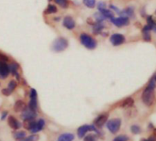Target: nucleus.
Returning <instances> with one entry per match:
<instances>
[{"label":"nucleus","instance_id":"f257e3e1","mask_svg":"<svg viewBox=\"0 0 156 141\" xmlns=\"http://www.w3.org/2000/svg\"><path fill=\"white\" fill-rule=\"evenodd\" d=\"M154 88H155V81L153 79H152L148 83L147 87H146L145 90L143 91L142 95H141L142 102L147 106H151L154 102V99H155Z\"/></svg>","mask_w":156,"mask_h":141},{"label":"nucleus","instance_id":"f03ea898","mask_svg":"<svg viewBox=\"0 0 156 141\" xmlns=\"http://www.w3.org/2000/svg\"><path fill=\"white\" fill-rule=\"evenodd\" d=\"M80 41L81 43L89 50H93L97 47V41L91 36H89L86 33L80 35Z\"/></svg>","mask_w":156,"mask_h":141},{"label":"nucleus","instance_id":"7ed1b4c3","mask_svg":"<svg viewBox=\"0 0 156 141\" xmlns=\"http://www.w3.org/2000/svg\"><path fill=\"white\" fill-rule=\"evenodd\" d=\"M121 126V120L120 118H114L107 121V128L112 134H116L119 132Z\"/></svg>","mask_w":156,"mask_h":141},{"label":"nucleus","instance_id":"20e7f679","mask_svg":"<svg viewBox=\"0 0 156 141\" xmlns=\"http://www.w3.org/2000/svg\"><path fill=\"white\" fill-rule=\"evenodd\" d=\"M68 46V41L67 40H65L64 38H58L57 40H55L53 44V50L54 51H57V52H60V51L64 50Z\"/></svg>","mask_w":156,"mask_h":141},{"label":"nucleus","instance_id":"39448f33","mask_svg":"<svg viewBox=\"0 0 156 141\" xmlns=\"http://www.w3.org/2000/svg\"><path fill=\"white\" fill-rule=\"evenodd\" d=\"M88 131H95L96 133L97 134H100L98 132L97 128H96L95 126H89V125H84V126H81L80 128L77 129V135H78V138H82L84 137V135H86Z\"/></svg>","mask_w":156,"mask_h":141},{"label":"nucleus","instance_id":"423d86ee","mask_svg":"<svg viewBox=\"0 0 156 141\" xmlns=\"http://www.w3.org/2000/svg\"><path fill=\"white\" fill-rule=\"evenodd\" d=\"M108 118V114L105 113V114H102L100 115H98L94 121V126H96L97 128H101L102 126L107 123Z\"/></svg>","mask_w":156,"mask_h":141},{"label":"nucleus","instance_id":"0eeeda50","mask_svg":"<svg viewBox=\"0 0 156 141\" xmlns=\"http://www.w3.org/2000/svg\"><path fill=\"white\" fill-rule=\"evenodd\" d=\"M111 22L114 25H116L117 27H122V26H126L130 23L129 21V17H112L110 18Z\"/></svg>","mask_w":156,"mask_h":141},{"label":"nucleus","instance_id":"6e6552de","mask_svg":"<svg viewBox=\"0 0 156 141\" xmlns=\"http://www.w3.org/2000/svg\"><path fill=\"white\" fill-rule=\"evenodd\" d=\"M110 41L114 46H119V45H121L122 43H124L125 42V37L121 34H119V33L113 34L110 37Z\"/></svg>","mask_w":156,"mask_h":141},{"label":"nucleus","instance_id":"1a4fd4ad","mask_svg":"<svg viewBox=\"0 0 156 141\" xmlns=\"http://www.w3.org/2000/svg\"><path fill=\"white\" fill-rule=\"evenodd\" d=\"M10 73L9 66L5 62H0V78L6 79Z\"/></svg>","mask_w":156,"mask_h":141},{"label":"nucleus","instance_id":"9d476101","mask_svg":"<svg viewBox=\"0 0 156 141\" xmlns=\"http://www.w3.org/2000/svg\"><path fill=\"white\" fill-rule=\"evenodd\" d=\"M44 126H45V121H44V119L41 118V119H39V120L36 122L35 126H34V128H33L30 131H31L32 133H38V132H40V131H41L42 129H43Z\"/></svg>","mask_w":156,"mask_h":141},{"label":"nucleus","instance_id":"9b49d317","mask_svg":"<svg viewBox=\"0 0 156 141\" xmlns=\"http://www.w3.org/2000/svg\"><path fill=\"white\" fill-rule=\"evenodd\" d=\"M7 122H8L9 126H10V128H11L12 129H18V128H20V126H21V125H20V122H18L13 115L8 116V120H7Z\"/></svg>","mask_w":156,"mask_h":141},{"label":"nucleus","instance_id":"f8f14e48","mask_svg":"<svg viewBox=\"0 0 156 141\" xmlns=\"http://www.w3.org/2000/svg\"><path fill=\"white\" fill-rule=\"evenodd\" d=\"M63 26L68 30H73L75 28V22L71 17H65L63 19Z\"/></svg>","mask_w":156,"mask_h":141},{"label":"nucleus","instance_id":"ddd939ff","mask_svg":"<svg viewBox=\"0 0 156 141\" xmlns=\"http://www.w3.org/2000/svg\"><path fill=\"white\" fill-rule=\"evenodd\" d=\"M26 109H27V105L25 103L21 100L17 101L15 103V105H14V111H16V112H23Z\"/></svg>","mask_w":156,"mask_h":141},{"label":"nucleus","instance_id":"4468645a","mask_svg":"<svg viewBox=\"0 0 156 141\" xmlns=\"http://www.w3.org/2000/svg\"><path fill=\"white\" fill-rule=\"evenodd\" d=\"M36 117V112L34 111H31L30 109V110H25L23 111V113L21 114V118L24 119H34Z\"/></svg>","mask_w":156,"mask_h":141},{"label":"nucleus","instance_id":"2eb2a0df","mask_svg":"<svg viewBox=\"0 0 156 141\" xmlns=\"http://www.w3.org/2000/svg\"><path fill=\"white\" fill-rule=\"evenodd\" d=\"M36 122L34 119H24V122H23V126L27 129V130H31L36 125Z\"/></svg>","mask_w":156,"mask_h":141},{"label":"nucleus","instance_id":"dca6fc26","mask_svg":"<svg viewBox=\"0 0 156 141\" xmlns=\"http://www.w3.org/2000/svg\"><path fill=\"white\" fill-rule=\"evenodd\" d=\"M74 139V135L71 133H65L59 136L58 141H73Z\"/></svg>","mask_w":156,"mask_h":141},{"label":"nucleus","instance_id":"f3484780","mask_svg":"<svg viewBox=\"0 0 156 141\" xmlns=\"http://www.w3.org/2000/svg\"><path fill=\"white\" fill-rule=\"evenodd\" d=\"M134 104V101L131 97H128L120 104V107L122 108H127V107H131Z\"/></svg>","mask_w":156,"mask_h":141},{"label":"nucleus","instance_id":"a211bd4d","mask_svg":"<svg viewBox=\"0 0 156 141\" xmlns=\"http://www.w3.org/2000/svg\"><path fill=\"white\" fill-rule=\"evenodd\" d=\"M30 100L29 103V108L31 111L36 112L38 108V103H37V97H30Z\"/></svg>","mask_w":156,"mask_h":141},{"label":"nucleus","instance_id":"6ab92c4d","mask_svg":"<svg viewBox=\"0 0 156 141\" xmlns=\"http://www.w3.org/2000/svg\"><path fill=\"white\" fill-rule=\"evenodd\" d=\"M120 14L121 17H132L134 16V13H133V9L131 7H129V8H126L125 10H123L122 12H119Z\"/></svg>","mask_w":156,"mask_h":141},{"label":"nucleus","instance_id":"aec40b11","mask_svg":"<svg viewBox=\"0 0 156 141\" xmlns=\"http://www.w3.org/2000/svg\"><path fill=\"white\" fill-rule=\"evenodd\" d=\"M18 65L17 63H12L10 66H9V70H10V72L12 73L13 75H16L18 79H20V75L18 73Z\"/></svg>","mask_w":156,"mask_h":141},{"label":"nucleus","instance_id":"412c9836","mask_svg":"<svg viewBox=\"0 0 156 141\" xmlns=\"http://www.w3.org/2000/svg\"><path fill=\"white\" fill-rule=\"evenodd\" d=\"M26 132L25 131H17V132H15L13 134V137L15 139L17 140H20V139H22V138H26Z\"/></svg>","mask_w":156,"mask_h":141},{"label":"nucleus","instance_id":"4be33fe9","mask_svg":"<svg viewBox=\"0 0 156 141\" xmlns=\"http://www.w3.org/2000/svg\"><path fill=\"white\" fill-rule=\"evenodd\" d=\"M99 11H100V13H101L102 15L105 17L106 18H112V17H114V15H113V13H112L110 10H107V9H106V8L101 9V10H99Z\"/></svg>","mask_w":156,"mask_h":141},{"label":"nucleus","instance_id":"5701e85b","mask_svg":"<svg viewBox=\"0 0 156 141\" xmlns=\"http://www.w3.org/2000/svg\"><path fill=\"white\" fill-rule=\"evenodd\" d=\"M45 14H53V13H56L57 12V8H56V7L54 6V5H49L48 7H47V9L44 11Z\"/></svg>","mask_w":156,"mask_h":141},{"label":"nucleus","instance_id":"b1692460","mask_svg":"<svg viewBox=\"0 0 156 141\" xmlns=\"http://www.w3.org/2000/svg\"><path fill=\"white\" fill-rule=\"evenodd\" d=\"M38 139H39V136L38 135H31L30 137H26V138L20 139L18 141H37Z\"/></svg>","mask_w":156,"mask_h":141},{"label":"nucleus","instance_id":"393cba45","mask_svg":"<svg viewBox=\"0 0 156 141\" xmlns=\"http://www.w3.org/2000/svg\"><path fill=\"white\" fill-rule=\"evenodd\" d=\"M54 1L56 4L59 5V6L63 8H66L68 7V4H69L68 0H54Z\"/></svg>","mask_w":156,"mask_h":141},{"label":"nucleus","instance_id":"a878e982","mask_svg":"<svg viewBox=\"0 0 156 141\" xmlns=\"http://www.w3.org/2000/svg\"><path fill=\"white\" fill-rule=\"evenodd\" d=\"M104 29V26L101 24V23H96V24L94 25V32L95 33H99L102 30Z\"/></svg>","mask_w":156,"mask_h":141},{"label":"nucleus","instance_id":"bb28decb","mask_svg":"<svg viewBox=\"0 0 156 141\" xmlns=\"http://www.w3.org/2000/svg\"><path fill=\"white\" fill-rule=\"evenodd\" d=\"M84 4L89 8H93L96 6V0H84Z\"/></svg>","mask_w":156,"mask_h":141},{"label":"nucleus","instance_id":"cd10ccee","mask_svg":"<svg viewBox=\"0 0 156 141\" xmlns=\"http://www.w3.org/2000/svg\"><path fill=\"white\" fill-rule=\"evenodd\" d=\"M84 141H97V136L94 134L87 135L86 137H84Z\"/></svg>","mask_w":156,"mask_h":141},{"label":"nucleus","instance_id":"c85d7f7f","mask_svg":"<svg viewBox=\"0 0 156 141\" xmlns=\"http://www.w3.org/2000/svg\"><path fill=\"white\" fill-rule=\"evenodd\" d=\"M95 17H96V20H97V23H101V22L106 18L100 12L97 13V14H95Z\"/></svg>","mask_w":156,"mask_h":141},{"label":"nucleus","instance_id":"c756f323","mask_svg":"<svg viewBox=\"0 0 156 141\" xmlns=\"http://www.w3.org/2000/svg\"><path fill=\"white\" fill-rule=\"evenodd\" d=\"M142 35H143V39L146 41H150L151 40V34H150V30H142Z\"/></svg>","mask_w":156,"mask_h":141},{"label":"nucleus","instance_id":"7c9ffc66","mask_svg":"<svg viewBox=\"0 0 156 141\" xmlns=\"http://www.w3.org/2000/svg\"><path fill=\"white\" fill-rule=\"evenodd\" d=\"M128 140H129V138L125 135H120L113 139V141H128Z\"/></svg>","mask_w":156,"mask_h":141},{"label":"nucleus","instance_id":"2f4dec72","mask_svg":"<svg viewBox=\"0 0 156 141\" xmlns=\"http://www.w3.org/2000/svg\"><path fill=\"white\" fill-rule=\"evenodd\" d=\"M130 130H131V132L133 134H135V135L140 134V131H141V129H140V128L139 126H132L130 128Z\"/></svg>","mask_w":156,"mask_h":141},{"label":"nucleus","instance_id":"473e14b6","mask_svg":"<svg viewBox=\"0 0 156 141\" xmlns=\"http://www.w3.org/2000/svg\"><path fill=\"white\" fill-rule=\"evenodd\" d=\"M16 87H17V83H16L15 81H10V82H9L7 88H8L11 92H13L14 90H15Z\"/></svg>","mask_w":156,"mask_h":141},{"label":"nucleus","instance_id":"72a5a7b5","mask_svg":"<svg viewBox=\"0 0 156 141\" xmlns=\"http://www.w3.org/2000/svg\"><path fill=\"white\" fill-rule=\"evenodd\" d=\"M7 60H8V58L7 57V56L0 52V62H7Z\"/></svg>","mask_w":156,"mask_h":141},{"label":"nucleus","instance_id":"f704fd0d","mask_svg":"<svg viewBox=\"0 0 156 141\" xmlns=\"http://www.w3.org/2000/svg\"><path fill=\"white\" fill-rule=\"evenodd\" d=\"M2 93H3V95H7V96H8L9 95H10V93H12L10 90H9L8 88H5V89H3L2 90Z\"/></svg>","mask_w":156,"mask_h":141},{"label":"nucleus","instance_id":"c9c22d12","mask_svg":"<svg viewBox=\"0 0 156 141\" xmlns=\"http://www.w3.org/2000/svg\"><path fill=\"white\" fill-rule=\"evenodd\" d=\"M97 7H98L99 10H101V9L106 8V5L104 4V3H102V2H100V3H99V4L97 5Z\"/></svg>","mask_w":156,"mask_h":141},{"label":"nucleus","instance_id":"e433bc0d","mask_svg":"<svg viewBox=\"0 0 156 141\" xmlns=\"http://www.w3.org/2000/svg\"><path fill=\"white\" fill-rule=\"evenodd\" d=\"M148 141H156V136L153 135V136H151V137L149 138H147Z\"/></svg>","mask_w":156,"mask_h":141},{"label":"nucleus","instance_id":"4c0bfd02","mask_svg":"<svg viewBox=\"0 0 156 141\" xmlns=\"http://www.w3.org/2000/svg\"><path fill=\"white\" fill-rule=\"evenodd\" d=\"M7 115V111H5L2 113V115H1V120H4L5 118H6V116Z\"/></svg>","mask_w":156,"mask_h":141},{"label":"nucleus","instance_id":"58836bf2","mask_svg":"<svg viewBox=\"0 0 156 141\" xmlns=\"http://www.w3.org/2000/svg\"><path fill=\"white\" fill-rule=\"evenodd\" d=\"M110 8H112V9H114V10H116V11H118V13H119V9H118L116 7H114V6H112V5H111V6H110Z\"/></svg>","mask_w":156,"mask_h":141},{"label":"nucleus","instance_id":"ea45409f","mask_svg":"<svg viewBox=\"0 0 156 141\" xmlns=\"http://www.w3.org/2000/svg\"><path fill=\"white\" fill-rule=\"evenodd\" d=\"M153 135L156 136V128H153Z\"/></svg>","mask_w":156,"mask_h":141},{"label":"nucleus","instance_id":"a19ab883","mask_svg":"<svg viewBox=\"0 0 156 141\" xmlns=\"http://www.w3.org/2000/svg\"><path fill=\"white\" fill-rule=\"evenodd\" d=\"M140 141H148V140H147V138H141Z\"/></svg>","mask_w":156,"mask_h":141},{"label":"nucleus","instance_id":"79ce46f5","mask_svg":"<svg viewBox=\"0 0 156 141\" xmlns=\"http://www.w3.org/2000/svg\"><path fill=\"white\" fill-rule=\"evenodd\" d=\"M153 80H154V81L156 82V74H155V75H154V76L153 77Z\"/></svg>","mask_w":156,"mask_h":141}]
</instances>
